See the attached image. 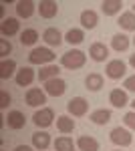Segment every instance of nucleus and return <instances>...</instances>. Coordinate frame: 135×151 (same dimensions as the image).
I'll return each instance as SVG.
<instances>
[{"mask_svg": "<svg viewBox=\"0 0 135 151\" xmlns=\"http://www.w3.org/2000/svg\"><path fill=\"white\" fill-rule=\"evenodd\" d=\"M89 119L95 125H107V123L111 121V111H109V109H97V111L91 113Z\"/></svg>", "mask_w": 135, "mask_h": 151, "instance_id": "obj_26", "label": "nucleus"}, {"mask_svg": "<svg viewBox=\"0 0 135 151\" xmlns=\"http://www.w3.org/2000/svg\"><path fill=\"white\" fill-rule=\"evenodd\" d=\"M133 45H135V38H133Z\"/></svg>", "mask_w": 135, "mask_h": 151, "instance_id": "obj_40", "label": "nucleus"}, {"mask_svg": "<svg viewBox=\"0 0 135 151\" xmlns=\"http://www.w3.org/2000/svg\"><path fill=\"white\" fill-rule=\"evenodd\" d=\"M34 79H36V75H34V69H30V67H22L14 75V81L18 87H30Z\"/></svg>", "mask_w": 135, "mask_h": 151, "instance_id": "obj_9", "label": "nucleus"}, {"mask_svg": "<svg viewBox=\"0 0 135 151\" xmlns=\"http://www.w3.org/2000/svg\"><path fill=\"white\" fill-rule=\"evenodd\" d=\"M131 107H133V111H135V99H133V101H131Z\"/></svg>", "mask_w": 135, "mask_h": 151, "instance_id": "obj_37", "label": "nucleus"}, {"mask_svg": "<svg viewBox=\"0 0 135 151\" xmlns=\"http://www.w3.org/2000/svg\"><path fill=\"white\" fill-rule=\"evenodd\" d=\"M117 24L123 28V30H135V12H123L121 16H119V20Z\"/></svg>", "mask_w": 135, "mask_h": 151, "instance_id": "obj_27", "label": "nucleus"}, {"mask_svg": "<svg viewBox=\"0 0 135 151\" xmlns=\"http://www.w3.org/2000/svg\"><path fill=\"white\" fill-rule=\"evenodd\" d=\"M65 40H67L69 45H81L85 40V30L83 28H71L65 35Z\"/></svg>", "mask_w": 135, "mask_h": 151, "instance_id": "obj_28", "label": "nucleus"}, {"mask_svg": "<svg viewBox=\"0 0 135 151\" xmlns=\"http://www.w3.org/2000/svg\"><path fill=\"white\" fill-rule=\"evenodd\" d=\"M123 8V2L121 0H103L101 2V10L105 16H115V14H119Z\"/></svg>", "mask_w": 135, "mask_h": 151, "instance_id": "obj_21", "label": "nucleus"}, {"mask_svg": "<svg viewBox=\"0 0 135 151\" xmlns=\"http://www.w3.org/2000/svg\"><path fill=\"white\" fill-rule=\"evenodd\" d=\"M109 103H111L115 109L125 107V105L129 103V99H127V91H123V89H113L111 93H109Z\"/></svg>", "mask_w": 135, "mask_h": 151, "instance_id": "obj_18", "label": "nucleus"}, {"mask_svg": "<svg viewBox=\"0 0 135 151\" xmlns=\"http://www.w3.org/2000/svg\"><path fill=\"white\" fill-rule=\"evenodd\" d=\"M97 22H99V14L95 10H83L81 12V24H83V28L85 30H91V28H95L97 26Z\"/></svg>", "mask_w": 135, "mask_h": 151, "instance_id": "obj_19", "label": "nucleus"}, {"mask_svg": "<svg viewBox=\"0 0 135 151\" xmlns=\"http://www.w3.org/2000/svg\"><path fill=\"white\" fill-rule=\"evenodd\" d=\"M36 10H38V4L32 2V0H18L16 2V14H18V18H30Z\"/></svg>", "mask_w": 135, "mask_h": 151, "instance_id": "obj_10", "label": "nucleus"}, {"mask_svg": "<svg viewBox=\"0 0 135 151\" xmlns=\"http://www.w3.org/2000/svg\"><path fill=\"white\" fill-rule=\"evenodd\" d=\"M131 8H133V12H135V2H133V6H131Z\"/></svg>", "mask_w": 135, "mask_h": 151, "instance_id": "obj_38", "label": "nucleus"}, {"mask_svg": "<svg viewBox=\"0 0 135 151\" xmlns=\"http://www.w3.org/2000/svg\"><path fill=\"white\" fill-rule=\"evenodd\" d=\"M58 73H61V69H58L56 65H46V67H40V70H38V81H40V83H46V81H51V79H56V77H58Z\"/></svg>", "mask_w": 135, "mask_h": 151, "instance_id": "obj_25", "label": "nucleus"}, {"mask_svg": "<svg viewBox=\"0 0 135 151\" xmlns=\"http://www.w3.org/2000/svg\"><path fill=\"white\" fill-rule=\"evenodd\" d=\"M115 151H121V149H115Z\"/></svg>", "mask_w": 135, "mask_h": 151, "instance_id": "obj_39", "label": "nucleus"}, {"mask_svg": "<svg viewBox=\"0 0 135 151\" xmlns=\"http://www.w3.org/2000/svg\"><path fill=\"white\" fill-rule=\"evenodd\" d=\"M67 111H69V115H73V117H85L87 111H89V103L83 97H73L67 103Z\"/></svg>", "mask_w": 135, "mask_h": 151, "instance_id": "obj_5", "label": "nucleus"}, {"mask_svg": "<svg viewBox=\"0 0 135 151\" xmlns=\"http://www.w3.org/2000/svg\"><path fill=\"white\" fill-rule=\"evenodd\" d=\"M85 63H87V55L79 48H73V50H69L61 57V67H65L69 70L81 69V67H85Z\"/></svg>", "mask_w": 135, "mask_h": 151, "instance_id": "obj_1", "label": "nucleus"}, {"mask_svg": "<svg viewBox=\"0 0 135 151\" xmlns=\"http://www.w3.org/2000/svg\"><path fill=\"white\" fill-rule=\"evenodd\" d=\"M129 45H131V40H129V36L123 35V32H119V35H115L111 38V48H113V50H117V52L127 50V48H129Z\"/></svg>", "mask_w": 135, "mask_h": 151, "instance_id": "obj_24", "label": "nucleus"}, {"mask_svg": "<svg viewBox=\"0 0 135 151\" xmlns=\"http://www.w3.org/2000/svg\"><path fill=\"white\" fill-rule=\"evenodd\" d=\"M53 121H55V111H53L51 107H40L38 111H34V115H32V123L38 129L51 127Z\"/></svg>", "mask_w": 135, "mask_h": 151, "instance_id": "obj_3", "label": "nucleus"}, {"mask_svg": "<svg viewBox=\"0 0 135 151\" xmlns=\"http://www.w3.org/2000/svg\"><path fill=\"white\" fill-rule=\"evenodd\" d=\"M55 52L51 50V48L46 47H36L30 50V55H28V63L30 65H40V67H46V65H53V60H55Z\"/></svg>", "mask_w": 135, "mask_h": 151, "instance_id": "obj_2", "label": "nucleus"}, {"mask_svg": "<svg viewBox=\"0 0 135 151\" xmlns=\"http://www.w3.org/2000/svg\"><path fill=\"white\" fill-rule=\"evenodd\" d=\"M75 143H73V139L71 137H67V135H63V137H56L55 141V149L56 151H75Z\"/></svg>", "mask_w": 135, "mask_h": 151, "instance_id": "obj_30", "label": "nucleus"}, {"mask_svg": "<svg viewBox=\"0 0 135 151\" xmlns=\"http://www.w3.org/2000/svg\"><path fill=\"white\" fill-rule=\"evenodd\" d=\"M77 147L81 151H99V141L91 135H81L77 139Z\"/></svg>", "mask_w": 135, "mask_h": 151, "instance_id": "obj_22", "label": "nucleus"}, {"mask_svg": "<svg viewBox=\"0 0 135 151\" xmlns=\"http://www.w3.org/2000/svg\"><path fill=\"white\" fill-rule=\"evenodd\" d=\"M36 40H38V32L34 28H26L20 32V45L22 47H32Z\"/></svg>", "mask_w": 135, "mask_h": 151, "instance_id": "obj_29", "label": "nucleus"}, {"mask_svg": "<svg viewBox=\"0 0 135 151\" xmlns=\"http://www.w3.org/2000/svg\"><path fill=\"white\" fill-rule=\"evenodd\" d=\"M125 63L121 60V58H113V60H109L107 63V67H105V75L109 77V79H113V81H117V79H121L125 75Z\"/></svg>", "mask_w": 135, "mask_h": 151, "instance_id": "obj_7", "label": "nucleus"}, {"mask_svg": "<svg viewBox=\"0 0 135 151\" xmlns=\"http://www.w3.org/2000/svg\"><path fill=\"white\" fill-rule=\"evenodd\" d=\"M125 91H131V93H135V75H131V77H127L123 83Z\"/></svg>", "mask_w": 135, "mask_h": 151, "instance_id": "obj_34", "label": "nucleus"}, {"mask_svg": "<svg viewBox=\"0 0 135 151\" xmlns=\"http://www.w3.org/2000/svg\"><path fill=\"white\" fill-rule=\"evenodd\" d=\"M48 145H51V135L46 131H36V133H32V147L34 149L45 151V149H48Z\"/></svg>", "mask_w": 135, "mask_h": 151, "instance_id": "obj_20", "label": "nucleus"}, {"mask_svg": "<svg viewBox=\"0 0 135 151\" xmlns=\"http://www.w3.org/2000/svg\"><path fill=\"white\" fill-rule=\"evenodd\" d=\"M111 141L119 147V149H125V147H129L131 143H133V137H131V131L127 127H115L111 131Z\"/></svg>", "mask_w": 135, "mask_h": 151, "instance_id": "obj_4", "label": "nucleus"}, {"mask_svg": "<svg viewBox=\"0 0 135 151\" xmlns=\"http://www.w3.org/2000/svg\"><path fill=\"white\" fill-rule=\"evenodd\" d=\"M123 123H125V127H127V129H135V111H129V113H125Z\"/></svg>", "mask_w": 135, "mask_h": 151, "instance_id": "obj_32", "label": "nucleus"}, {"mask_svg": "<svg viewBox=\"0 0 135 151\" xmlns=\"http://www.w3.org/2000/svg\"><path fill=\"white\" fill-rule=\"evenodd\" d=\"M43 40H45L48 47H61L63 45V35H61V30L55 28V26H48L45 32H43Z\"/></svg>", "mask_w": 135, "mask_h": 151, "instance_id": "obj_14", "label": "nucleus"}, {"mask_svg": "<svg viewBox=\"0 0 135 151\" xmlns=\"http://www.w3.org/2000/svg\"><path fill=\"white\" fill-rule=\"evenodd\" d=\"M38 14H40V18H55L56 14H58V4H56L55 0H40L38 2Z\"/></svg>", "mask_w": 135, "mask_h": 151, "instance_id": "obj_11", "label": "nucleus"}, {"mask_svg": "<svg viewBox=\"0 0 135 151\" xmlns=\"http://www.w3.org/2000/svg\"><path fill=\"white\" fill-rule=\"evenodd\" d=\"M103 83H105L103 81V75H99V73H89L87 79H85V87L89 91H93V93H97V91H101Z\"/></svg>", "mask_w": 135, "mask_h": 151, "instance_id": "obj_23", "label": "nucleus"}, {"mask_svg": "<svg viewBox=\"0 0 135 151\" xmlns=\"http://www.w3.org/2000/svg\"><path fill=\"white\" fill-rule=\"evenodd\" d=\"M10 95L6 93V91H0V109H2V111H6V109H8V105H10Z\"/></svg>", "mask_w": 135, "mask_h": 151, "instance_id": "obj_33", "label": "nucleus"}, {"mask_svg": "<svg viewBox=\"0 0 135 151\" xmlns=\"http://www.w3.org/2000/svg\"><path fill=\"white\" fill-rule=\"evenodd\" d=\"M77 127V123H75V119L71 115H61L56 117V129L63 133V135H67V133H73Z\"/></svg>", "mask_w": 135, "mask_h": 151, "instance_id": "obj_16", "label": "nucleus"}, {"mask_svg": "<svg viewBox=\"0 0 135 151\" xmlns=\"http://www.w3.org/2000/svg\"><path fill=\"white\" fill-rule=\"evenodd\" d=\"M20 32V22H18V18H4L2 24H0V35L2 36H14Z\"/></svg>", "mask_w": 135, "mask_h": 151, "instance_id": "obj_12", "label": "nucleus"}, {"mask_svg": "<svg viewBox=\"0 0 135 151\" xmlns=\"http://www.w3.org/2000/svg\"><path fill=\"white\" fill-rule=\"evenodd\" d=\"M129 65L135 69V55H131V58H129Z\"/></svg>", "mask_w": 135, "mask_h": 151, "instance_id": "obj_36", "label": "nucleus"}, {"mask_svg": "<svg viewBox=\"0 0 135 151\" xmlns=\"http://www.w3.org/2000/svg\"><path fill=\"white\" fill-rule=\"evenodd\" d=\"M10 52H12V45L6 40V38H0V57L6 58Z\"/></svg>", "mask_w": 135, "mask_h": 151, "instance_id": "obj_31", "label": "nucleus"}, {"mask_svg": "<svg viewBox=\"0 0 135 151\" xmlns=\"http://www.w3.org/2000/svg\"><path fill=\"white\" fill-rule=\"evenodd\" d=\"M16 73H18L16 70V60L14 58H2V63H0V79L6 81Z\"/></svg>", "mask_w": 135, "mask_h": 151, "instance_id": "obj_17", "label": "nucleus"}, {"mask_svg": "<svg viewBox=\"0 0 135 151\" xmlns=\"http://www.w3.org/2000/svg\"><path fill=\"white\" fill-rule=\"evenodd\" d=\"M14 151H34V147H30V145H18Z\"/></svg>", "mask_w": 135, "mask_h": 151, "instance_id": "obj_35", "label": "nucleus"}, {"mask_svg": "<svg viewBox=\"0 0 135 151\" xmlns=\"http://www.w3.org/2000/svg\"><path fill=\"white\" fill-rule=\"evenodd\" d=\"M24 101H26V105H30V107H45L46 93L40 91L38 87H30L26 91V95H24Z\"/></svg>", "mask_w": 135, "mask_h": 151, "instance_id": "obj_6", "label": "nucleus"}, {"mask_svg": "<svg viewBox=\"0 0 135 151\" xmlns=\"http://www.w3.org/2000/svg\"><path fill=\"white\" fill-rule=\"evenodd\" d=\"M89 57L95 60V63H105L107 57H109V48L105 47L103 42H93L89 48Z\"/></svg>", "mask_w": 135, "mask_h": 151, "instance_id": "obj_15", "label": "nucleus"}, {"mask_svg": "<svg viewBox=\"0 0 135 151\" xmlns=\"http://www.w3.org/2000/svg\"><path fill=\"white\" fill-rule=\"evenodd\" d=\"M6 125H8V129H12V131H18V129H22L24 125H26V117H24V113H20V111H8V115H6Z\"/></svg>", "mask_w": 135, "mask_h": 151, "instance_id": "obj_13", "label": "nucleus"}, {"mask_svg": "<svg viewBox=\"0 0 135 151\" xmlns=\"http://www.w3.org/2000/svg\"><path fill=\"white\" fill-rule=\"evenodd\" d=\"M67 91V83L63 81L61 77H56V79H51V81L45 83V93L51 95V97H63Z\"/></svg>", "mask_w": 135, "mask_h": 151, "instance_id": "obj_8", "label": "nucleus"}]
</instances>
